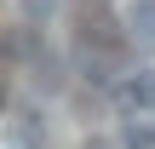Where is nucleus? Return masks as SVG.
<instances>
[{
	"label": "nucleus",
	"instance_id": "nucleus-3",
	"mask_svg": "<svg viewBox=\"0 0 155 149\" xmlns=\"http://www.w3.org/2000/svg\"><path fill=\"white\" fill-rule=\"evenodd\" d=\"M52 6H58V0H17V11H23L29 23H46V17H52Z\"/></svg>",
	"mask_w": 155,
	"mask_h": 149
},
{
	"label": "nucleus",
	"instance_id": "nucleus-1",
	"mask_svg": "<svg viewBox=\"0 0 155 149\" xmlns=\"http://www.w3.org/2000/svg\"><path fill=\"white\" fill-rule=\"evenodd\" d=\"M115 98H121V109H127L132 121H144V115H155V75H150V69H138V75H127Z\"/></svg>",
	"mask_w": 155,
	"mask_h": 149
},
{
	"label": "nucleus",
	"instance_id": "nucleus-2",
	"mask_svg": "<svg viewBox=\"0 0 155 149\" xmlns=\"http://www.w3.org/2000/svg\"><path fill=\"white\" fill-rule=\"evenodd\" d=\"M121 23L132 29L138 46H155V0H127L121 6Z\"/></svg>",
	"mask_w": 155,
	"mask_h": 149
}]
</instances>
